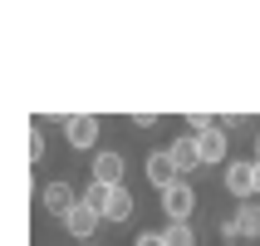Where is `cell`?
<instances>
[{"mask_svg":"<svg viewBox=\"0 0 260 246\" xmlns=\"http://www.w3.org/2000/svg\"><path fill=\"white\" fill-rule=\"evenodd\" d=\"M187 128H191V138H202V133L216 128V118H211V114H187Z\"/></svg>","mask_w":260,"mask_h":246,"instance_id":"13","label":"cell"},{"mask_svg":"<svg viewBox=\"0 0 260 246\" xmlns=\"http://www.w3.org/2000/svg\"><path fill=\"white\" fill-rule=\"evenodd\" d=\"M231 217L241 227V241H260V202H241Z\"/></svg>","mask_w":260,"mask_h":246,"instance_id":"11","label":"cell"},{"mask_svg":"<svg viewBox=\"0 0 260 246\" xmlns=\"http://www.w3.org/2000/svg\"><path fill=\"white\" fill-rule=\"evenodd\" d=\"M162 212H167V222H191V212H197V187H191L187 177L162 192Z\"/></svg>","mask_w":260,"mask_h":246,"instance_id":"2","label":"cell"},{"mask_svg":"<svg viewBox=\"0 0 260 246\" xmlns=\"http://www.w3.org/2000/svg\"><path fill=\"white\" fill-rule=\"evenodd\" d=\"M44 158V128H29V162Z\"/></svg>","mask_w":260,"mask_h":246,"instance_id":"16","label":"cell"},{"mask_svg":"<svg viewBox=\"0 0 260 246\" xmlns=\"http://www.w3.org/2000/svg\"><path fill=\"white\" fill-rule=\"evenodd\" d=\"M167 158H172L177 177H191L197 168H202V153H197V138H191V133H182V138L167 143Z\"/></svg>","mask_w":260,"mask_h":246,"instance_id":"8","label":"cell"},{"mask_svg":"<svg viewBox=\"0 0 260 246\" xmlns=\"http://www.w3.org/2000/svg\"><path fill=\"white\" fill-rule=\"evenodd\" d=\"M123 177H128V158H123V153H113V148L93 153V182H103V187H123Z\"/></svg>","mask_w":260,"mask_h":246,"instance_id":"5","label":"cell"},{"mask_svg":"<svg viewBox=\"0 0 260 246\" xmlns=\"http://www.w3.org/2000/svg\"><path fill=\"white\" fill-rule=\"evenodd\" d=\"M99 133H103V123L93 114H69L64 118V138H69L74 153H88V148L99 143Z\"/></svg>","mask_w":260,"mask_h":246,"instance_id":"3","label":"cell"},{"mask_svg":"<svg viewBox=\"0 0 260 246\" xmlns=\"http://www.w3.org/2000/svg\"><path fill=\"white\" fill-rule=\"evenodd\" d=\"M221 182L236 202H255V158H231L221 168Z\"/></svg>","mask_w":260,"mask_h":246,"instance_id":"1","label":"cell"},{"mask_svg":"<svg viewBox=\"0 0 260 246\" xmlns=\"http://www.w3.org/2000/svg\"><path fill=\"white\" fill-rule=\"evenodd\" d=\"M88 246H93V241H88Z\"/></svg>","mask_w":260,"mask_h":246,"instance_id":"20","label":"cell"},{"mask_svg":"<svg viewBox=\"0 0 260 246\" xmlns=\"http://www.w3.org/2000/svg\"><path fill=\"white\" fill-rule=\"evenodd\" d=\"M162 241L167 246H197V232H191V222H167L162 227Z\"/></svg>","mask_w":260,"mask_h":246,"instance_id":"12","label":"cell"},{"mask_svg":"<svg viewBox=\"0 0 260 246\" xmlns=\"http://www.w3.org/2000/svg\"><path fill=\"white\" fill-rule=\"evenodd\" d=\"M133 207H138V202H133L128 182H123V187H108V202L99 207V217H103V222H128V217H133Z\"/></svg>","mask_w":260,"mask_h":246,"instance_id":"10","label":"cell"},{"mask_svg":"<svg viewBox=\"0 0 260 246\" xmlns=\"http://www.w3.org/2000/svg\"><path fill=\"white\" fill-rule=\"evenodd\" d=\"M84 202L88 207H103V202H108V187H103V182H88V187H84Z\"/></svg>","mask_w":260,"mask_h":246,"instance_id":"14","label":"cell"},{"mask_svg":"<svg viewBox=\"0 0 260 246\" xmlns=\"http://www.w3.org/2000/svg\"><path fill=\"white\" fill-rule=\"evenodd\" d=\"M143 173H147V182H152V192H157V197L172 187V182H182V177H177V168H172V158H167V148H152V153H147Z\"/></svg>","mask_w":260,"mask_h":246,"instance_id":"6","label":"cell"},{"mask_svg":"<svg viewBox=\"0 0 260 246\" xmlns=\"http://www.w3.org/2000/svg\"><path fill=\"white\" fill-rule=\"evenodd\" d=\"M197 153H202V168H226V153H231V143H226V128H211V133H202V138H197Z\"/></svg>","mask_w":260,"mask_h":246,"instance_id":"9","label":"cell"},{"mask_svg":"<svg viewBox=\"0 0 260 246\" xmlns=\"http://www.w3.org/2000/svg\"><path fill=\"white\" fill-rule=\"evenodd\" d=\"M133 246H167V241H162V232H138V241H133Z\"/></svg>","mask_w":260,"mask_h":246,"instance_id":"17","label":"cell"},{"mask_svg":"<svg viewBox=\"0 0 260 246\" xmlns=\"http://www.w3.org/2000/svg\"><path fill=\"white\" fill-rule=\"evenodd\" d=\"M216 232H221V241H226V246H236V241H241V227H236V217H221V227H216Z\"/></svg>","mask_w":260,"mask_h":246,"instance_id":"15","label":"cell"},{"mask_svg":"<svg viewBox=\"0 0 260 246\" xmlns=\"http://www.w3.org/2000/svg\"><path fill=\"white\" fill-rule=\"evenodd\" d=\"M255 162H260V133H255Z\"/></svg>","mask_w":260,"mask_h":246,"instance_id":"19","label":"cell"},{"mask_svg":"<svg viewBox=\"0 0 260 246\" xmlns=\"http://www.w3.org/2000/svg\"><path fill=\"white\" fill-rule=\"evenodd\" d=\"M255 202H260V162H255Z\"/></svg>","mask_w":260,"mask_h":246,"instance_id":"18","label":"cell"},{"mask_svg":"<svg viewBox=\"0 0 260 246\" xmlns=\"http://www.w3.org/2000/svg\"><path fill=\"white\" fill-rule=\"evenodd\" d=\"M74 202H79V192H74L69 182H59V177H54V182H44V192H40V207L49 212V217H59V222L69 217Z\"/></svg>","mask_w":260,"mask_h":246,"instance_id":"7","label":"cell"},{"mask_svg":"<svg viewBox=\"0 0 260 246\" xmlns=\"http://www.w3.org/2000/svg\"><path fill=\"white\" fill-rule=\"evenodd\" d=\"M99 222H103V217H99V207H88L84 197H79V202L69 207V217H64V232H69L79 246H88V236L99 232Z\"/></svg>","mask_w":260,"mask_h":246,"instance_id":"4","label":"cell"}]
</instances>
